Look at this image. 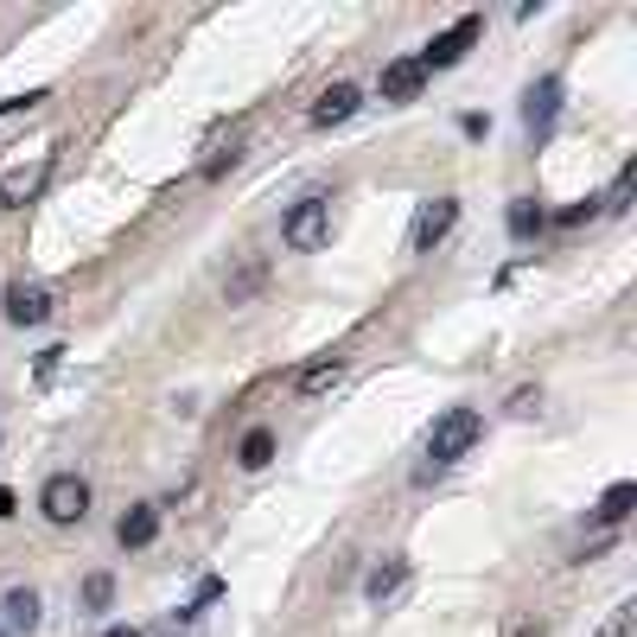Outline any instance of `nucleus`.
<instances>
[{"mask_svg": "<svg viewBox=\"0 0 637 637\" xmlns=\"http://www.w3.org/2000/svg\"><path fill=\"white\" fill-rule=\"evenodd\" d=\"M504 229H510V243H535V236L548 229V211H542V198H510V211H504Z\"/></svg>", "mask_w": 637, "mask_h": 637, "instance_id": "13", "label": "nucleus"}, {"mask_svg": "<svg viewBox=\"0 0 637 637\" xmlns=\"http://www.w3.org/2000/svg\"><path fill=\"white\" fill-rule=\"evenodd\" d=\"M0 618H7L13 632H33L38 618H45V605H38V593H33V587H13V593L0 600Z\"/></svg>", "mask_w": 637, "mask_h": 637, "instance_id": "15", "label": "nucleus"}, {"mask_svg": "<svg viewBox=\"0 0 637 637\" xmlns=\"http://www.w3.org/2000/svg\"><path fill=\"white\" fill-rule=\"evenodd\" d=\"M510 414H517V421L542 414V389H517V396H510Z\"/></svg>", "mask_w": 637, "mask_h": 637, "instance_id": "26", "label": "nucleus"}, {"mask_svg": "<svg viewBox=\"0 0 637 637\" xmlns=\"http://www.w3.org/2000/svg\"><path fill=\"white\" fill-rule=\"evenodd\" d=\"M281 243H287V249H300V256L326 249V243H332V204H326L319 191L300 198V204H287V217H281Z\"/></svg>", "mask_w": 637, "mask_h": 637, "instance_id": "2", "label": "nucleus"}, {"mask_svg": "<svg viewBox=\"0 0 637 637\" xmlns=\"http://www.w3.org/2000/svg\"><path fill=\"white\" fill-rule=\"evenodd\" d=\"M58 357H64L58 344H45V351H38V364H33V376H38V382H51V370H58Z\"/></svg>", "mask_w": 637, "mask_h": 637, "instance_id": "28", "label": "nucleus"}, {"mask_svg": "<svg viewBox=\"0 0 637 637\" xmlns=\"http://www.w3.org/2000/svg\"><path fill=\"white\" fill-rule=\"evenodd\" d=\"M479 434H485V421H479V409H447L440 421H434V434H427V459H421V485L434 479V472H447V465H459L465 452L479 447Z\"/></svg>", "mask_w": 637, "mask_h": 637, "instance_id": "1", "label": "nucleus"}, {"mask_svg": "<svg viewBox=\"0 0 637 637\" xmlns=\"http://www.w3.org/2000/svg\"><path fill=\"white\" fill-rule=\"evenodd\" d=\"M236 465H243V472H268V465H274V434H268V427H249V434L236 440Z\"/></svg>", "mask_w": 637, "mask_h": 637, "instance_id": "16", "label": "nucleus"}, {"mask_svg": "<svg viewBox=\"0 0 637 637\" xmlns=\"http://www.w3.org/2000/svg\"><path fill=\"white\" fill-rule=\"evenodd\" d=\"M632 510H637V485H632V479H618V485L600 491V504H593V523H600V529H618L625 517H632Z\"/></svg>", "mask_w": 637, "mask_h": 637, "instance_id": "14", "label": "nucleus"}, {"mask_svg": "<svg viewBox=\"0 0 637 637\" xmlns=\"http://www.w3.org/2000/svg\"><path fill=\"white\" fill-rule=\"evenodd\" d=\"M0 517H13V491L0 485Z\"/></svg>", "mask_w": 637, "mask_h": 637, "instance_id": "30", "label": "nucleus"}, {"mask_svg": "<svg viewBox=\"0 0 637 637\" xmlns=\"http://www.w3.org/2000/svg\"><path fill=\"white\" fill-rule=\"evenodd\" d=\"M38 510H45V523H83L90 517V485L76 479V472H51L45 491H38Z\"/></svg>", "mask_w": 637, "mask_h": 637, "instance_id": "3", "label": "nucleus"}, {"mask_svg": "<svg viewBox=\"0 0 637 637\" xmlns=\"http://www.w3.org/2000/svg\"><path fill=\"white\" fill-rule=\"evenodd\" d=\"M262 281H268L262 262H236V268H229V300H236V306L256 300V294H262Z\"/></svg>", "mask_w": 637, "mask_h": 637, "instance_id": "18", "label": "nucleus"}, {"mask_svg": "<svg viewBox=\"0 0 637 637\" xmlns=\"http://www.w3.org/2000/svg\"><path fill=\"white\" fill-rule=\"evenodd\" d=\"M618 548V535H600V542H587V548H574V562H600V555H612Z\"/></svg>", "mask_w": 637, "mask_h": 637, "instance_id": "27", "label": "nucleus"}, {"mask_svg": "<svg viewBox=\"0 0 637 637\" xmlns=\"http://www.w3.org/2000/svg\"><path fill=\"white\" fill-rule=\"evenodd\" d=\"M0 312H7V326H13V332H33V326L51 319V294H45L38 281H13V287L0 294Z\"/></svg>", "mask_w": 637, "mask_h": 637, "instance_id": "7", "label": "nucleus"}, {"mask_svg": "<svg viewBox=\"0 0 637 637\" xmlns=\"http://www.w3.org/2000/svg\"><path fill=\"white\" fill-rule=\"evenodd\" d=\"M452 224H459V198H452V191L427 198V204L414 211V224H409V249H414V256H427V249H434Z\"/></svg>", "mask_w": 637, "mask_h": 637, "instance_id": "5", "label": "nucleus"}, {"mask_svg": "<svg viewBox=\"0 0 637 637\" xmlns=\"http://www.w3.org/2000/svg\"><path fill=\"white\" fill-rule=\"evenodd\" d=\"M76 605H83V612H109V605H115V574H90Z\"/></svg>", "mask_w": 637, "mask_h": 637, "instance_id": "19", "label": "nucleus"}, {"mask_svg": "<svg viewBox=\"0 0 637 637\" xmlns=\"http://www.w3.org/2000/svg\"><path fill=\"white\" fill-rule=\"evenodd\" d=\"M562 103H567V83H562V76H542V83H529V96H523V128H529V141H548V134H555V121H562Z\"/></svg>", "mask_w": 637, "mask_h": 637, "instance_id": "4", "label": "nucleus"}, {"mask_svg": "<svg viewBox=\"0 0 637 637\" xmlns=\"http://www.w3.org/2000/svg\"><path fill=\"white\" fill-rule=\"evenodd\" d=\"M236 160H243V141H224V148L198 166V179H211V186H217V179H229V166H236Z\"/></svg>", "mask_w": 637, "mask_h": 637, "instance_id": "20", "label": "nucleus"}, {"mask_svg": "<svg viewBox=\"0 0 637 637\" xmlns=\"http://www.w3.org/2000/svg\"><path fill=\"white\" fill-rule=\"evenodd\" d=\"M632 186H637V166L625 160V166H618V179H612V191H605L600 204H605V211H625V204H632Z\"/></svg>", "mask_w": 637, "mask_h": 637, "instance_id": "22", "label": "nucleus"}, {"mask_svg": "<svg viewBox=\"0 0 637 637\" xmlns=\"http://www.w3.org/2000/svg\"><path fill=\"white\" fill-rule=\"evenodd\" d=\"M103 637H148V632H134V625H115V632H103Z\"/></svg>", "mask_w": 637, "mask_h": 637, "instance_id": "31", "label": "nucleus"}, {"mask_svg": "<svg viewBox=\"0 0 637 637\" xmlns=\"http://www.w3.org/2000/svg\"><path fill=\"white\" fill-rule=\"evenodd\" d=\"M504 637H548V625H542V618H529V612H510Z\"/></svg>", "mask_w": 637, "mask_h": 637, "instance_id": "24", "label": "nucleus"}, {"mask_svg": "<svg viewBox=\"0 0 637 637\" xmlns=\"http://www.w3.org/2000/svg\"><path fill=\"white\" fill-rule=\"evenodd\" d=\"M459 134H472V141H491V115H485V109H465V115H459Z\"/></svg>", "mask_w": 637, "mask_h": 637, "instance_id": "25", "label": "nucleus"}, {"mask_svg": "<svg viewBox=\"0 0 637 637\" xmlns=\"http://www.w3.org/2000/svg\"><path fill=\"white\" fill-rule=\"evenodd\" d=\"M479 33H485V20H472V13H465V20H452L447 33H440L434 45H427V51H421V71L434 76V71H447V64H459V58L479 45Z\"/></svg>", "mask_w": 637, "mask_h": 637, "instance_id": "6", "label": "nucleus"}, {"mask_svg": "<svg viewBox=\"0 0 637 637\" xmlns=\"http://www.w3.org/2000/svg\"><path fill=\"white\" fill-rule=\"evenodd\" d=\"M421 90H427L421 58H396V64H382V103H414Z\"/></svg>", "mask_w": 637, "mask_h": 637, "instance_id": "11", "label": "nucleus"}, {"mask_svg": "<svg viewBox=\"0 0 637 637\" xmlns=\"http://www.w3.org/2000/svg\"><path fill=\"white\" fill-rule=\"evenodd\" d=\"M45 179H51V153H38L33 166H13V173H0V211H20V204H33Z\"/></svg>", "mask_w": 637, "mask_h": 637, "instance_id": "8", "label": "nucleus"}, {"mask_svg": "<svg viewBox=\"0 0 637 637\" xmlns=\"http://www.w3.org/2000/svg\"><path fill=\"white\" fill-rule=\"evenodd\" d=\"M600 211H605L600 198H580V204H562V211H555V224H562V229H574V224H593Z\"/></svg>", "mask_w": 637, "mask_h": 637, "instance_id": "23", "label": "nucleus"}, {"mask_svg": "<svg viewBox=\"0 0 637 637\" xmlns=\"http://www.w3.org/2000/svg\"><path fill=\"white\" fill-rule=\"evenodd\" d=\"M357 109H364V90H357V83H332V90L312 103L306 121H312V128H338V121H351Z\"/></svg>", "mask_w": 637, "mask_h": 637, "instance_id": "10", "label": "nucleus"}, {"mask_svg": "<svg viewBox=\"0 0 637 637\" xmlns=\"http://www.w3.org/2000/svg\"><path fill=\"white\" fill-rule=\"evenodd\" d=\"M153 535H160V504H128L121 523H115V542L121 548H148Z\"/></svg>", "mask_w": 637, "mask_h": 637, "instance_id": "12", "label": "nucleus"}, {"mask_svg": "<svg viewBox=\"0 0 637 637\" xmlns=\"http://www.w3.org/2000/svg\"><path fill=\"white\" fill-rule=\"evenodd\" d=\"M217 600H224V580H217V574H204V580H198V593H191V605H186V612H179V618H186V625H191L198 612H211V605H217Z\"/></svg>", "mask_w": 637, "mask_h": 637, "instance_id": "21", "label": "nucleus"}, {"mask_svg": "<svg viewBox=\"0 0 637 637\" xmlns=\"http://www.w3.org/2000/svg\"><path fill=\"white\" fill-rule=\"evenodd\" d=\"M38 103H45V90H26V96H7V103H0V115H20V109H38Z\"/></svg>", "mask_w": 637, "mask_h": 637, "instance_id": "29", "label": "nucleus"}, {"mask_svg": "<svg viewBox=\"0 0 637 637\" xmlns=\"http://www.w3.org/2000/svg\"><path fill=\"white\" fill-rule=\"evenodd\" d=\"M402 580H409V562H402V555H389V562H376L370 574H364V600H389V593H396Z\"/></svg>", "mask_w": 637, "mask_h": 637, "instance_id": "17", "label": "nucleus"}, {"mask_svg": "<svg viewBox=\"0 0 637 637\" xmlns=\"http://www.w3.org/2000/svg\"><path fill=\"white\" fill-rule=\"evenodd\" d=\"M344 370H351L344 351H319V357H306L300 370H294V396H326L332 382H344Z\"/></svg>", "mask_w": 637, "mask_h": 637, "instance_id": "9", "label": "nucleus"}]
</instances>
